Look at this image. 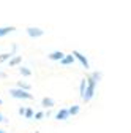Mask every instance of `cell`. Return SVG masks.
Here are the masks:
<instances>
[{
	"label": "cell",
	"mask_w": 131,
	"mask_h": 133,
	"mask_svg": "<svg viewBox=\"0 0 131 133\" xmlns=\"http://www.w3.org/2000/svg\"><path fill=\"white\" fill-rule=\"evenodd\" d=\"M101 79V73H93L89 79H87V86H85V92H84V97L82 100L84 102H90V100L93 98L95 95V87H96V82Z\"/></svg>",
	"instance_id": "obj_1"
},
{
	"label": "cell",
	"mask_w": 131,
	"mask_h": 133,
	"mask_svg": "<svg viewBox=\"0 0 131 133\" xmlns=\"http://www.w3.org/2000/svg\"><path fill=\"white\" fill-rule=\"evenodd\" d=\"M10 95H11L13 98H22V100H30V98H33V95H32L28 90H25V89H21V87L10 89Z\"/></svg>",
	"instance_id": "obj_2"
},
{
	"label": "cell",
	"mask_w": 131,
	"mask_h": 133,
	"mask_svg": "<svg viewBox=\"0 0 131 133\" xmlns=\"http://www.w3.org/2000/svg\"><path fill=\"white\" fill-rule=\"evenodd\" d=\"M25 32H27V35H28L30 38H40V37L44 35V30L40 29V27H27Z\"/></svg>",
	"instance_id": "obj_3"
},
{
	"label": "cell",
	"mask_w": 131,
	"mask_h": 133,
	"mask_svg": "<svg viewBox=\"0 0 131 133\" xmlns=\"http://www.w3.org/2000/svg\"><path fill=\"white\" fill-rule=\"evenodd\" d=\"M73 56H74V59H77V60L81 62V65H82L85 70H89V68H90L89 60H87V57H85V56H82V54H81L79 51H73Z\"/></svg>",
	"instance_id": "obj_4"
},
{
	"label": "cell",
	"mask_w": 131,
	"mask_h": 133,
	"mask_svg": "<svg viewBox=\"0 0 131 133\" xmlns=\"http://www.w3.org/2000/svg\"><path fill=\"white\" fill-rule=\"evenodd\" d=\"M55 117H57V121H67L70 117V112H68V109H60Z\"/></svg>",
	"instance_id": "obj_5"
},
{
	"label": "cell",
	"mask_w": 131,
	"mask_h": 133,
	"mask_svg": "<svg viewBox=\"0 0 131 133\" xmlns=\"http://www.w3.org/2000/svg\"><path fill=\"white\" fill-rule=\"evenodd\" d=\"M16 30V27H0V38H3V37H6L8 33H11V32H14Z\"/></svg>",
	"instance_id": "obj_6"
},
{
	"label": "cell",
	"mask_w": 131,
	"mask_h": 133,
	"mask_svg": "<svg viewBox=\"0 0 131 133\" xmlns=\"http://www.w3.org/2000/svg\"><path fill=\"white\" fill-rule=\"evenodd\" d=\"M41 105H43V108H52L54 106V100L49 98V97H44L41 100Z\"/></svg>",
	"instance_id": "obj_7"
},
{
	"label": "cell",
	"mask_w": 131,
	"mask_h": 133,
	"mask_svg": "<svg viewBox=\"0 0 131 133\" xmlns=\"http://www.w3.org/2000/svg\"><path fill=\"white\" fill-rule=\"evenodd\" d=\"M73 60H74V56H73V54L63 56V57L60 59V63H62V65H70V63H73Z\"/></svg>",
	"instance_id": "obj_8"
},
{
	"label": "cell",
	"mask_w": 131,
	"mask_h": 133,
	"mask_svg": "<svg viewBox=\"0 0 131 133\" xmlns=\"http://www.w3.org/2000/svg\"><path fill=\"white\" fill-rule=\"evenodd\" d=\"M63 56H65V54H63L62 51H54V52L49 54V59H51V60H60Z\"/></svg>",
	"instance_id": "obj_9"
},
{
	"label": "cell",
	"mask_w": 131,
	"mask_h": 133,
	"mask_svg": "<svg viewBox=\"0 0 131 133\" xmlns=\"http://www.w3.org/2000/svg\"><path fill=\"white\" fill-rule=\"evenodd\" d=\"M21 60H22V57L21 56H16V57H10V66H16L18 63H21Z\"/></svg>",
	"instance_id": "obj_10"
},
{
	"label": "cell",
	"mask_w": 131,
	"mask_h": 133,
	"mask_svg": "<svg viewBox=\"0 0 131 133\" xmlns=\"http://www.w3.org/2000/svg\"><path fill=\"white\" fill-rule=\"evenodd\" d=\"M68 112H70V116H76V114L79 112V106H77V105H73V106L68 109Z\"/></svg>",
	"instance_id": "obj_11"
},
{
	"label": "cell",
	"mask_w": 131,
	"mask_h": 133,
	"mask_svg": "<svg viewBox=\"0 0 131 133\" xmlns=\"http://www.w3.org/2000/svg\"><path fill=\"white\" fill-rule=\"evenodd\" d=\"M13 54H10V52H5V54H0V63H3V62H6V60H10V57H11Z\"/></svg>",
	"instance_id": "obj_12"
},
{
	"label": "cell",
	"mask_w": 131,
	"mask_h": 133,
	"mask_svg": "<svg viewBox=\"0 0 131 133\" xmlns=\"http://www.w3.org/2000/svg\"><path fill=\"white\" fill-rule=\"evenodd\" d=\"M24 116H25V119H32V117H33V109H32V108H27V109L24 111Z\"/></svg>",
	"instance_id": "obj_13"
},
{
	"label": "cell",
	"mask_w": 131,
	"mask_h": 133,
	"mask_svg": "<svg viewBox=\"0 0 131 133\" xmlns=\"http://www.w3.org/2000/svg\"><path fill=\"white\" fill-rule=\"evenodd\" d=\"M85 86H87V81H85V79H82V81H81V87H79V90H81V97H84Z\"/></svg>",
	"instance_id": "obj_14"
},
{
	"label": "cell",
	"mask_w": 131,
	"mask_h": 133,
	"mask_svg": "<svg viewBox=\"0 0 131 133\" xmlns=\"http://www.w3.org/2000/svg\"><path fill=\"white\" fill-rule=\"evenodd\" d=\"M21 75H22V76H30L32 71H30L28 68H25V66H22V68H21Z\"/></svg>",
	"instance_id": "obj_15"
},
{
	"label": "cell",
	"mask_w": 131,
	"mask_h": 133,
	"mask_svg": "<svg viewBox=\"0 0 131 133\" xmlns=\"http://www.w3.org/2000/svg\"><path fill=\"white\" fill-rule=\"evenodd\" d=\"M18 87L25 89V90H30V86H28V84H25V82H22V81H19V82H18Z\"/></svg>",
	"instance_id": "obj_16"
},
{
	"label": "cell",
	"mask_w": 131,
	"mask_h": 133,
	"mask_svg": "<svg viewBox=\"0 0 131 133\" xmlns=\"http://www.w3.org/2000/svg\"><path fill=\"white\" fill-rule=\"evenodd\" d=\"M6 122H8V121L5 119V116H3V114H0V124H6Z\"/></svg>",
	"instance_id": "obj_17"
},
{
	"label": "cell",
	"mask_w": 131,
	"mask_h": 133,
	"mask_svg": "<svg viewBox=\"0 0 131 133\" xmlns=\"http://www.w3.org/2000/svg\"><path fill=\"white\" fill-rule=\"evenodd\" d=\"M35 119H37V121L43 119V112H37V114H35Z\"/></svg>",
	"instance_id": "obj_18"
},
{
	"label": "cell",
	"mask_w": 131,
	"mask_h": 133,
	"mask_svg": "<svg viewBox=\"0 0 131 133\" xmlns=\"http://www.w3.org/2000/svg\"><path fill=\"white\" fill-rule=\"evenodd\" d=\"M24 111H25V108H19V114L21 116H24Z\"/></svg>",
	"instance_id": "obj_19"
},
{
	"label": "cell",
	"mask_w": 131,
	"mask_h": 133,
	"mask_svg": "<svg viewBox=\"0 0 131 133\" xmlns=\"http://www.w3.org/2000/svg\"><path fill=\"white\" fill-rule=\"evenodd\" d=\"M0 133H6V131H5V130H0Z\"/></svg>",
	"instance_id": "obj_20"
},
{
	"label": "cell",
	"mask_w": 131,
	"mask_h": 133,
	"mask_svg": "<svg viewBox=\"0 0 131 133\" xmlns=\"http://www.w3.org/2000/svg\"><path fill=\"white\" fill-rule=\"evenodd\" d=\"M0 105H3V102H2V98H0Z\"/></svg>",
	"instance_id": "obj_21"
}]
</instances>
